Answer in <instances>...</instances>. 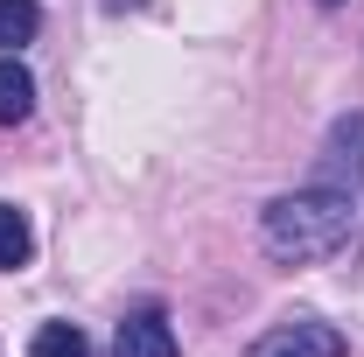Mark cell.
Listing matches in <instances>:
<instances>
[{"label": "cell", "instance_id": "1", "mask_svg": "<svg viewBox=\"0 0 364 357\" xmlns=\"http://www.w3.org/2000/svg\"><path fill=\"white\" fill-rule=\"evenodd\" d=\"M350 231H358V196L350 189H329V182L287 189V196H273L267 211H259V245H267L280 267L329 260Z\"/></svg>", "mask_w": 364, "mask_h": 357}, {"label": "cell", "instance_id": "2", "mask_svg": "<svg viewBox=\"0 0 364 357\" xmlns=\"http://www.w3.org/2000/svg\"><path fill=\"white\" fill-rule=\"evenodd\" d=\"M350 343L329 329V322H316V315H294V322H273L267 336L252 343L245 357H343Z\"/></svg>", "mask_w": 364, "mask_h": 357}, {"label": "cell", "instance_id": "3", "mask_svg": "<svg viewBox=\"0 0 364 357\" xmlns=\"http://www.w3.org/2000/svg\"><path fill=\"white\" fill-rule=\"evenodd\" d=\"M322 182L350 189V196L364 189V112H343L329 127V140H322Z\"/></svg>", "mask_w": 364, "mask_h": 357}, {"label": "cell", "instance_id": "4", "mask_svg": "<svg viewBox=\"0 0 364 357\" xmlns=\"http://www.w3.org/2000/svg\"><path fill=\"white\" fill-rule=\"evenodd\" d=\"M112 357H176V322H168V309H134L127 322H119V336H112Z\"/></svg>", "mask_w": 364, "mask_h": 357}, {"label": "cell", "instance_id": "5", "mask_svg": "<svg viewBox=\"0 0 364 357\" xmlns=\"http://www.w3.org/2000/svg\"><path fill=\"white\" fill-rule=\"evenodd\" d=\"M36 112V78L21 56H0V127H21Z\"/></svg>", "mask_w": 364, "mask_h": 357}, {"label": "cell", "instance_id": "6", "mask_svg": "<svg viewBox=\"0 0 364 357\" xmlns=\"http://www.w3.org/2000/svg\"><path fill=\"white\" fill-rule=\"evenodd\" d=\"M28 260H36V231H28V211L0 203V273L28 267Z\"/></svg>", "mask_w": 364, "mask_h": 357}, {"label": "cell", "instance_id": "7", "mask_svg": "<svg viewBox=\"0 0 364 357\" xmlns=\"http://www.w3.org/2000/svg\"><path fill=\"white\" fill-rule=\"evenodd\" d=\"M36 28H43V7H36V0H0V49H7V56L21 43H36Z\"/></svg>", "mask_w": 364, "mask_h": 357}, {"label": "cell", "instance_id": "8", "mask_svg": "<svg viewBox=\"0 0 364 357\" xmlns=\"http://www.w3.org/2000/svg\"><path fill=\"white\" fill-rule=\"evenodd\" d=\"M28 357H91V343H85L77 322H43V329L28 336Z\"/></svg>", "mask_w": 364, "mask_h": 357}, {"label": "cell", "instance_id": "9", "mask_svg": "<svg viewBox=\"0 0 364 357\" xmlns=\"http://www.w3.org/2000/svg\"><path fill=\"white\" fill-rule=\"evenodd\" d=\"M316 7H343V0H316Z\"/></svg>", "mask_w": 364, "mask_h": 357}]
</instances>
